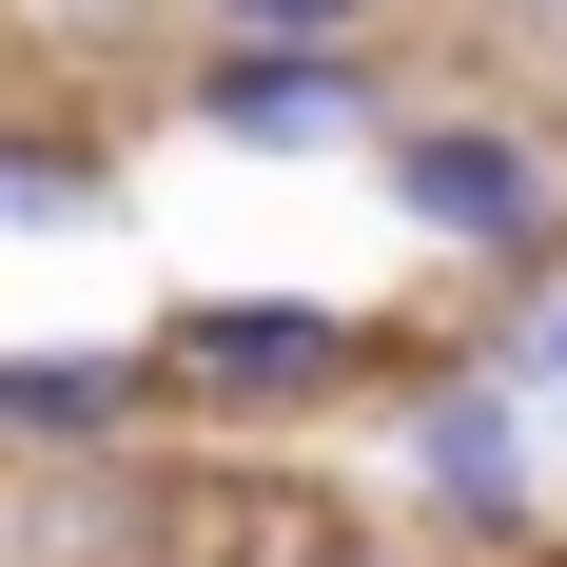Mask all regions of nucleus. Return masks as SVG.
Instances as JSON below:
<instances>
[{
    "instance_id": "1",
    "label": "nucleus",
    "mask_w": 567,
    "mask_h": 567,
    "mask_svg": "<svg viewBox=\"0 0 567 567\" xmlns=\"http://www.w3.org/2000/svg\"><path fill=\"white\" fill-rule=\"evenodd\" d=\"M392 470L431 509V548H470V567L548 548V451H528V372L509 352H392Z\"/></svg>"
},
{
    "instance_id": "2",
    "label": "nucleus",
    "mask_w": 567,
    "mask_h": 567,
    "mask_svg": "<svg viewBox=\"0 0 567 567\" xmlns=\"http://www.w3.org/2000/svg\"><path fill=\"white\" fill-rule=\"evenodd\" d=\"M372 196H392L431 255H489V275H548V255H567V157L528 137V117H411L392 99Z\"/></svg>"
},
{
    "instance_id": "3",
    "label": "nucleus",
    "mask_w": 567,
    "mask_h": 567,
    "mask_svg": "<svg viewBox=\"0 0 567 567\" xmlns=\"http://www.w3.org/2000/svg\"><path fill=\"white\" fill-rule=\"evenodd\" d=\"M176 117L216 157H372L392 137V59L372 40H216L176 79Z\"/></svg>"
},
{
    "instance_id": "4",
    "label": "nucleus",
    "mask_w": 567,
    "mask_h": 567,
    "mask_svg": "<svg viewBox=\"0 0 567 567\" xmlns=\"http://www.w3.org/2000/svg\"><path fill=\"white\" fill-rule=\"evenodd\" d=\"M352 372H392V333L333 313V293H196L157 333V411L176 392L196 411H313V392H352Z\"/></svg>"
},
{
    "instance_id": "5",
    "label": "nucleus",
    "mask_w": 567,
    "mask_h": 567,
    "mask_svg": "<svg viewBox=\"0 0 567 567\" xmlns=\"http://www.w3.org/2000/svg\"><path fill=\"white\" fill-rule=\"evenodd\" d=\"M157 431V352H59V333H0V451H137Z\"/></svg>"
},
{
    "instance_id": "6",
    "label": "nucleus",
    "mask_w": 567,
    "mask_h": 567,
    "mask_svg": "<svg viewBox=\"0 0 567 567\" xmlns=\"http://www.w3.org/2000/svg\"><path fill=\"white\" fill-rule=\"evenodd\" d=\"M0 235H117V157L99 137H0Z\"/></svg>"
},
{
    "instance_id": "7",
    "label": "nucleus",
    "mask_w": 567,
    "mask_h": 567,
    "mask_svg": "<svg viewBox=\"0 0 567 567\" xmlns=\"http://www.w3.org/2000/svg\"><path fill=\"white\" fill-rule=\"evenodd\" d=\"M392 0H196V40H372Z\"/></svg>"
},
{
    "instance_id": "8",
    "label": "nucleus",
    "mask_w": 567,
    "mask_h": 567,
    "mask_svg": "<svg viewBox=\"0 0 567 567\" xmlns=\"http://www.w3.org/2000/svg\"><path fill=\"white\" fill-rule=\"evenodd\" d=\"M509 372H528V392H567V293H548V313L509 333Z\"/></svg>"
},
{
    "instance_id": "9",
    "label": "nucleus",
    "mask_w": 567,
    "mask_h": 567,
    "mask_svg": "<svg viewBox=\"0 0 567 567\" xmlns=\"http://www.w3.org/2000/svg\"><path fill=\"white\" fill-rule=\"evenodd\" d=\"M40 20H157V0H40Z\"/></svg>"
},
{
    "instance_id": "10",
    "label": "nucleus",
    "mask_w": 567,
    "mask_h": 567,
    "mask_svg": "<svg viewBox=\"0 0 567 567\" xmlns=\"http://www.w3.org/2000/svg\"><path fill=\"white\" fill-rule=\"evenodd\" d=\"M528 411H567V392H528Z\"/></svg>"
},
{
    "instance_id": "11",
    "label": "nucleus",
    "mask_w": 567,
    "mask_h": 567,
    "mask_svg": "<svg viewBox=\"0 0 567 567\" xmlns=\"http://www.w3.org/2000/svg\"><path fill=\"white\" fill-rule=\"evenodd\" d=\"M548 20H567V0H548Z\"/></svg>"
}]
</instances>
